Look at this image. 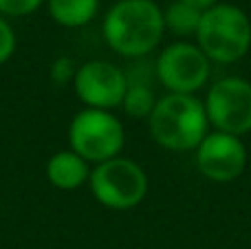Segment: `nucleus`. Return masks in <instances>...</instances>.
<instances>
[{
	"mask_svg": "<svg viewBox=\"0 0 251 249\" xmlns=\"http://www.w3.org/2000/svg\"><path fill=\"white\" fill-rule=\"evenodd\" d=\"M196 168L212 183H231L243 176L249 161V152L243 137H234L227 132H207L199 144Z\"/></svg>",
	"mask_w": 251,
	"mask_h": 249,
	"instance_id": "obj_8",
	"label": "nucleus"
},
{
	"mask_svg": "<svg viewBox=\"0 0 251 249\" xmlns=\"http://www.w3.org/2000/svg\"><path fill=\"white\" fill-rule=\"evenodd\" d=\"M16 33H13L11 25L0 16V64L9 62L16 53Z\"/></svg>",
	"mask_w": 251,
	"mask_h": 249,
	"instance_id": "obj_15",
	"label": "nucleus"
},
{
	"mask_svg": "<svg viewBox=\"0 0 251 249\" xmlns=\"http://www.w3.org/2000/svg\"><path fill=\"white\" fill-rule=\"evenodd\" d=\"M212 62L194 42H174L156 57V77L168 93L196 95L207 86Z\"/></svg>",
	"mask_w": 251,
	"mask_h": 249,
	"instance_id": "obj_6",
	"label": "nucleus"
},
{
	"mask_svg": "<svg viewBox=\"0 0 251 249\" xmlns=\"http://www.w3.org/2000/svg\"><path fill=\"white\" fill-rule=\"evenodd\" d=\"M203 104L214 130L234 137L251 132V82L247 79L223 77L214 82Z\"/></svg>",
	"mask_w": 251,
	"mask_h": 249,
	"instance_id": "obj_7",
	"label": "nucleus"
},
{
	"mask_svg": "<svg viewBox=\"0 0 251 249\" xmlns=\"http://www.w3.org/2000/svg\"><path fill=\"white\" fill-rule=\"evenodd\" d=\"M91 170V163L84 161L73 150H60L53 157H49L44 174H47V181L53 188L71 192V190H77L84 183H88Z\"/></svg>",
	"mask_w": 251,
	"mask_h": 249,
	"instance_id": "obj_10",
	"label": "nucleus"
},
{
	"mask_svg": "<svg viewBox=\"0 0 251 249\" xmlns=\"http://www.w3.org/2000/svg\"><path fill=\"white\" fill-rule=\"evenodd\" d=\"M88 185L100 205L126 212L143 203L148 194V174L137 161L119 154L100 166H93Z\"/></svg>",
	"mask_w": 251,
	"mask_h": 249,
	"instance_id": "obj_5",
	"label": "nucleus"
},
{
	"mask_svg": "<svg viewBox=\"0 0 251 249\" xmlns=\"http://www.w3.org/2000/svg\"><path fill=\"white\" fill-rule=\"evenodd\" d=\"M47 9L60 26L77 29L97 16L100 0H47Z\"/></svg>",
	"mask_w": 251,
	"mask_h": 249,
	"instance_id": "obj_11",
	"label": "nucleus"
},
{
	"mask_svg": "<svg viewBox=\"0 0 251 249\" xmlns=\"http://www.w3.org/2000/svg\"><path fill=\"white\" fill-rule=\"evenodd\" d=\"M181 2L190 4V7L199 9V11H207V9L214 7V4H218V0H181Z\"/></svg>",
	"mask_w": 251,
	"mask_h": 249,
	"instance_id": "obj_17",
	"label": "nucleus"
},
{
	"mask_svg": "<svg viewBox=\"0 0 251 249\" xmlns=\"http://www.w3.org/2000/svg\"><path fill=\"white\" fill-rule=\"evenodd\" d=\"M201 18H203V11L181 2V0H174V2H170L168 7L163 9L165 31H172L174 35H183V38L196 35Z\"/></svg>",
	"mask_w": 251,
	"mask_h": 249,
	"instance_id": "obj_12",
	"label": "nucleus"
},
{
	"mask_svg": "<svg viewBox=\"0 0 251 249\" xmlns=\"http://www.w3.org/2000/svg\"><path fill=\"white\" fill-rule=\"evenodd\" d=\"M196 44L216 64H234L251 49V20L236 4L218 2L203 11Z\"/></svg>",
	"mask_w": 251,
	"mask_h": 249,
	"instance_id": "obj_3",
	"label": "nucleus"
},
{
	"mask_svg": "<svg viewBox=\"0 0 251 249\" xmlns=\"http://www.w3.org/2000/svg\"><path fill=\"white\" fill-rule=\"evenodd\" d=\"M73 88L86 108L115 110L122 106L126 97L128 79L124 71L113 62L91 60L77 69L73 77Z\"/></svg>",
	"mask_w": 251,
	"mask_h": 249,
	"instance_id": "obj_9",
	"label": "nucleus"
},
{
	"mask_svg": "<svg viewBox=\"0 0 251 249\" xmlns=\"http://www.w3.org/2000/svg\"><path fill=\"white\" fill-rule=\"evenodd\" d=\"M47 0H0V13L9 18H20V16H31L38 11Z\"/></svg>",
	"mask_w": 251,
	"mask_h": 249,
	"instance_id": "obj_14",
	"label": "nucleus"
},
{
	"mask_svg": "<svg viewBox=\"0 0 251 249\" xmlns=\"http://www.w3.org/2000/svg\"><path fill=\"white\" fill-rule=\"evenodd\" d=\"M156 106V95L150 86L146 84H128V91H126V97L122 101V108L130 117L134 119H143V117H150V113L154 110Z\"/></svg>",
	"mask_w": 251,
	"mask_h": 249,
	"instance_id": "obj_13",
	"label": "nucleus"
},
{
	"mask_svg": "<svg viewBox=\"0 0 251 249\" xmlns=\"http://www.w3.org/2000/svg\"><path fill=\"white\" fill-rule=\"evenodd\" d=\"M75 73H77V69H75V64L69 60V57H57L55 62H53L51 66V77L55 84H69L73 82Z\"/></svg>",
	"mask_w": 251,
	"mask_h": 249,
	"instance_id": "obj_16",
	"label": "nucleus"
},
{
	"mask_svg": "<svg viewBox=\"0 0 251 249\" xmlns=\"http://www.w3.org/2000/svg\"><path fill=\"white\" fill-rule=\"evenodd\" d=\"M66 139L69 150L79 154L91 166H100L122 154L126 130L113 110L84 108L71 119Z\"/></svg>",
	"mask_w": 251,
	"mask_h": 249,
	"instance_id": "obj_4",
	"label": "nucleus"
},
{
	"mask_svg": "<svg viewBox=\"0 0 251 249\" xmlns=\"http://www.w3.org/2000/svg\"><path fill=\"white\" fill-rule=\"evenodd\" d=\"M104 40L117 55L143 57L165 35L163 9L154 0H117L104 18Z\"/></svg>",
	"mask_w": 251,
	"mask_h": 249,
	"instance_id": "obj_1",
	"label": "nucleus"
},
{
	"mask_svg": "<svg viewBox=\"0 0 251 249\" xmlns=\"http://www.w3.org/2000/svg\"><path fill=\"white\" fill-rule=\"evenodd\" d=\"M150 135L161 148L172 152L196 150L205 139L209 119L205 104L196 95H176L165 93L156 100L154 110L148 117Z\"/></svg>",
	"mask_w": 251,
	"mask_h": 249,
	"instance_id": "obj_2",
	"label": "nucleus"
}]
</instances>
